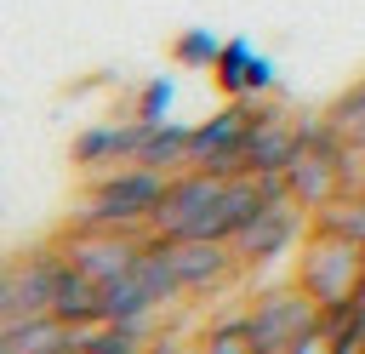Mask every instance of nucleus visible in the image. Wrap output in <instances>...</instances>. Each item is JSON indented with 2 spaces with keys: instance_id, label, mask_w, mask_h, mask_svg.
Returning a JSON list of instances; mask_svg holds the SVG:
<instances>
[{
  "instance_id": "f03ea898",
  "label": "nucleus",
  "mask_w": 365,
  "mask_h": 354,
  "mask_svg": "<svg viewBox=\"0 0 365 354\" xmlns=\"http://www.w3.org/2000/svg\"><path fill=\"white\" fill-rule=\"evenodd\" d=\"M359 280H365V251H359L354 240H342V234H314V240L302 246L297 285H302V297L319 308V320L348 314Z\"/></svg>"
},
{
  "instance_id": "dca6fc26",
  "label": "nucleus",
  "mask_w": 365,
  "mask_h": 354,
  "mask_svg": "<svg viewBox=\"0 0 365 354\" xmlns=\"http://www.w3.org/2000/svg\"><path fill=\"white\" fill-rule=\"evenodd\" d=\"M217 57H222V40H217V34H205V29L177 34V63H188V69H217Z\"/></svg>"
},
{
  "instance_id": "f8f14e48",
  "label": "nucleus",
  "mask_w": 365,
  "mask_h": 354,
  "mask_svg": "<svg viewBox=\"0 0 365 354\" xmlns=\"http://www.w3.org/2000/svg\"><path fill=\"white\" fill-rule=\"evenodd\" d=\"M314 234H342V240H354L365 251V194L342 188L325 206H314Z\"/></svg>"
},
{
  "instance_id": "9d476101",
  "label": "nucleus",
  "mask_w": 365,
  "mask_h": 354,
  "mask_svg": "<svg viewBox=\"0 0 365 354\" xmlns=\"http://www.w3.org/2000/svg\"><path fill=\"white\" fill-rule=\"evenodd\" d=\"M51 314H57L63 325H74V331H91V325H103V285H97V280H86V274L68 263V268H63V280H57Z\"/></svg>"
},
{
  "instance_id": "aec40b11",
  "label": "nucleus",
  "mask_w": 365,
  "mask_h": 354,
  "mask_svg": "<svg viewBox=\"0 0 365 354\" xmlns=\"http://www.w3.org/2000/svg\"><path fill=\"white\" fill-rule=\"evenodd\" d=\"M165 103H171V80H160V86H148V91H143V108H137V120L160 126V120H165Z\"/></svg>"
},
{
  "instance_id": "1a4fd4ad",
  "label": "nucleus",
  "mask_w": 365,
  "mask_h": 354,
  "mask_svg": "<svg viewBox=\"0 0 365 354\" xmlns=\"http://www.w3.org/2000/svg\"><path fill=\"white\" fill-rule=\"evenodd\" d=\"M165 263H171L177 285L194 291V285H217L234 268V251H222L217 240H165Z\"/></svg>"
},
{
  "instance_id": "6ab92c4d",
  "label": "nucleus",
  "mask_w": 365,
  "mask_h": 354,
  "mask_svg": "<svg viewBox=\"0 0 365 354\" xmlns=\"http://www.w3.org/2000/svg\"><path fill=\"white\" fill-rule=\"evenodd\" d=\"M291 354H336V331H331V325L319 320L314 331H302V337L291 343Z\"/></svg>"
},
{
  "instance_id": "20e7f679",
  "label": "nucleus",
  "mask_w": 365,
  "mask_h": 354,
  "mask_svg": "<svg viewBox=\"0 0 365 354\" xmlns=\"http://www.w3.org/2000/svg\"><path fill=\"white\" fill-rule=\"evenodd\" d=\"M245 137H251V103H228L188 131V166L217 177H245Z\"/></svg>"
},
{
  "instance_id": "6e6552de",
  "label": "nucleus",
  "mask_w": 365,
  "mask_h": 354,
  "mask_svg": "<svg viewBox=\"0 0 365 354\" xmlns=\"http://www.w3.org/2000/svg\"><path fill=\"white\" fill-rule=\"evenodd\" d=\"M297 234H302V206H297V200L262 206V211L240 228V240H234L240 251H234V257H240V263H268V257H279Z\"/></svg>"
},
{
  "instance_id": "4be33fe9",
  "label": "nucleus",
  "mask_w": 365,
  "mask_h": 354,
  "mask_svg": "<svg viewBox=\"0 0 365 354\" xmlns=\"http://www.w3.org/2000/svg\"><path fill=\"white\" fill-rule=\"evenodd\" d=\"M74 354H86V348H74Z\"/></svg>"
},
{
  "instance_id": "f257e3e1",
  "label": "nucleus",
  "mask_w": 365,
  "mask_h": 354,
  "mask_svg": "<svg viewBox=\"0 0 365 354\" xmlns=\"http://www.w3.org/2000/svg\"><path fill=\"white\" fill-rule=\"evenodd\" d=\"M165 171H154V166H114L97 188H91V200H86V211H80V228H120V234H148V223H154V211H160V200H165Z\"/></svg>"
},
{
  "instance_id": "423d86ee",
  "label": "nucleus",
  "mask_w": 365,
  "mask_h": 354,
  "mask_svg": "<svg viewBox=\"0 0 365 354\" xmlns=\"http://www.w3.org/2000/svg\"><path fill=\"white\" fill-rule=\"evenodd\" d=\"M143 246H148V240L120 234V228H74V240H68V251H63V257H68V263H74L86 280L114 285V280H125V274L137 268Z\"/></svg>"
},
{
  "instance_id": "4468645a",
  "label": "nucleus",
  "mask_w": 365,
  "mask_h": 354,
  "mask_svg": "<svg viewBox=\"0 0 365 354\" xmlns=\"http://www.w3.org/2000/svg\"><path fill=\"white\" fill-rule=\"evenodd\" d=\"M137 166H154V171H188V131L182 126H148L143 131V148H137Z\"/></svg>"
},
{
  "instance_id": "9b49d317",
  "label": "nucleus",
  "mask_w": 365,
  "mask_h": 354,
  "mask_svg": "<svg viewBox=\"0 0 365 354\" xmlns=\"http://www.w3.org/2000/svg\"><path fill=\"white\" fill-rule=\"evenodd\" d=\"M154 308H160V297H154V285H148L137 268H131L125 280L103 285V320H114V325H143Z\"/></svg>"
},
{
  "instance_id": "7ed1b4c3",
  "label": "nucleus",
  "mask_w": 365,
  "mask_h": 354,
  "mask_svg": "<svg viewBox=\"0 0 365 354\" xmlns=\"http://www.w3.org/2000/svg\"><path fill=\"white\" fill-rule=\"evenodd\" d=\"M222 188H228V177H217V171H200V166L171 171L165 200H160V211H154L148 234H154V240H194V234H200V223L211 217V206H217V194H222Z\"/></svg>"
},
{
  "instance_id": "a211bd4d",
  "label": "nucleus",
  "mask_w": 365,
  "mask_h": 354,
  "mask_svg": "<svg viewBox=\"0 0 365 354\" xmlns=\"http://www.w3.org/2000/svg\"><path fill=\"white\" fill-rule=\"evenodd\" d=\"M200 354H251V331H245V320L217 325V331L205 337V348H200Z\"/></svg>"
},
{
  "instance_id": "412c9836",
  "label": "nucleus",
  "mask_w": 365,
  "mask_h": 354,
  "mask_svg": "<svg viewBox=\"0 0 365 354\" xmlns=\"http://www.w3.org/2000/svg\"><path fill=\"white\" fill-rule=\"evenodd\" d=\"M336 354H365V343L359 337H336Z\"/></svg>"
},
{
  "instance_id": "39448f33",
  "label": "nucleus",
  "mask_w": 365,
  "mask_h": 354,
  "mask_svg": "<svg viewBox=\"0 0 365 354\" xmlns=\"http://www.w3.org/2000/svg\"><path fill=\"white\" fill-rule=\"evenodd\" d=\"M319 325V308L302 297V285H285V291H268L251 314H245V331H251V354H291V343L302 331Z\"/></svg>"
},
{
  "instance_id": "2eb2a0df",
  "label": "nucleus",
  "mask_w": 365,
  "mask_h": 354,
  "mask_svg": "<svg viewBox=\"0 0 365 354\" xmlns=\"http://www.w3.org/2000/svg\"><path fill=\"white\" fill-rule=\"evenodd\" d=\"M80 348H86V354H143V325H114V320H103V325H91V331L80 337Z\"/></svg>"
},
{
  "instance_id": "ddd939ff",
  "label": "nucleus",
  "mask_w": 365,
  "mask_h": 354,
  "mask_svg": "<svg viewBox=\"0 0 365 354\" xmlns=\"http://www.w3.org/2000/svg\"><path fill=\"white\" fill-rule=\"evenodd\" d=\"M217 80H222L228 91H240V97H245V91H268V80H274V74H268V63H262L245 40H228V46H222V57H217Z\"/></svg>"
},
{
  "instance_id": "f3484780",
  "label": "nucleus",
  "mask_w": 365,
  "mask_h": 354,
  "mask_svg": "<svg viewBox=\"0 0 365 354\" xmlns=\"http://www.w3.org/2000/svg\"><path fill=\"white\" fill-rule=\"evenodd\" d=\"M325 120H331V126H336L348 143H354V137H365V80H359V86H354V91H348V97H342V103H336Z\"/></svg>"
},
{
  "instance_id": "0eeeda50",
  "label": "nucleus",
  "mask_w": 365,
  "mask_h": 354,
  "mask_svg": "<svg viewBox=\"0 0 365 354\" xmlns=\"http://www.w3.org/2000/svg\"><path fill=\"white\" fill-rule=\"evenodd\" d=\"M302 148V126L285 108L251 103V137H245V177H285Z\"/></svg>"
}]
</instances>
